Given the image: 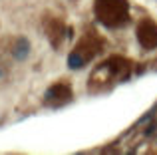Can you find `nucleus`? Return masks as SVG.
Instances as JSON below:
<instances>
[{"instance_id": "nucleus-2", "label": "nucleus", "mask_w": 157, "mask_h": 155, "mask_svg": "<svg viewBox=\"0 0 157 155\" xmlns=\"http://www.w3.org/2000/svg\"><path fill=\"white\" fill-rule=\"evenodd\" d=\"M137 38L143 48H155L157 46V26L151 20H143L137 28Z\"/></svg>"}, {"instance_id": "nucleus-5", "label": "nucleus", "mask_w": 157, "mask_h": 155, "mask_svg": "<svg viewBox=\"0 0 157 155\" xmlns=\"http://www.w3.org/2000/svg\"><path fill=\"white\" fill-rule=\"evenodd\" d=\"M84 62H86V58L80 54V52H72V54L68 56V66L72 68V70H78V68H82L84 66Z\"/></svg>"}, {"instance_id": "nucleus-4", "label": "nucleus", "mask_w": 157, "mask_h": 155, "mask_svg": "<svg viewBox=\"0 0 157 155\" xmlns=\"http://www.w3.org/2000/svg\"><path fill=\"white\" fill-rule=\"evenodd\" d=\"M28 54H30V44H28L26 38H20L18 42H16V46H14V56L18 60H26Z\"/></svg>"}, {"instance_id": "nucleus-1", "label": "nucleus", "mask_w": 157, "mask_h": 155, "mask_svg": "<svg viewBox=\"0 0 157 155\" xmlns=\"http://www.w3.org/2000/svg\"><path fill=\"white\" fill-rule=\"evenodd\" d=\"M127 2L125 0H98L96 4V14L104 24L117 26L125 20Z\"/></svg>"}, {"instance_id": "nucleus-3", "label": "nucleus", "mask_w": 157, "mask_h": 155, "mask_svg": "<svg viewBox=\"0 0 157 155\" xmlns=\"http://www.w3.org/2000/svg\"><path fill=\"white\" fill-rule=\"evenodd\" d=\"M70 97H72V89H70V85H66V84H56L46 92V100L48 101L58 100L62 104V101H68Z\"/></svg>"}]
</instances>
